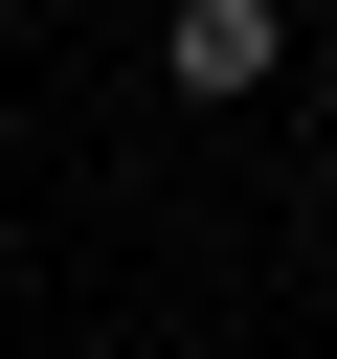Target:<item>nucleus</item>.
I'll return each mask as SVG.
<instances>
[{
	"instance_id": "nucleus-1",
	"label": "nucleus",
	"mask_w": 337,
	"mask_h": 359,
	"mask_svg": "<svg viewBox=\"0 0 337 359\" xmlns=\"http://www.w3.org/2000/svg\"><path fill=\"white\" fill-rule=\"evenodd\" d=\"M270 67H292V0H157V90L180 112H247Z\"/></svg>"
}]
</instances>
